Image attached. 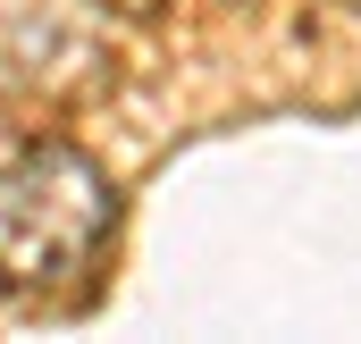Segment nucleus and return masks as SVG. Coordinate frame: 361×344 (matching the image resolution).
Instances as JSON below:
<instances>
[{
  "label": "nucleus",
  "mask_w": 361,
  "mask_h": 344,
  "mask_svg": "<svg viewBox=\"0 0 361 344\" xmlns=\"http://www.w3.org/2000/svg\"><path fill=\"white\" fill-rule=\"evenodd\" d=\"M101 235H109V185L85 152L42 143L0 176V285L8 294H42L92 269Z\"/></svg>",
  "instance_id": "nucleus-1"
}]
</instances>
